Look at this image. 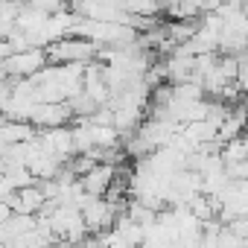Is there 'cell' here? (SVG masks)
<instances>
[{"mask_svg":"<svg viewBox=\"0 0 248 248\" xmlns=\"http://www.w3.org/2000/svg\"><path fill=\"white\" fill-rule=\"evenodd\" d=\"M114 172H117V167H111V164H96L88 175H82L79 178V184L85 187V193L88 196H108V190H111V184H114Z\"/></svg>","mask_w":248,"mask_h":248,"instance_id":"cell-1","label":"cell"}]
</instances>
